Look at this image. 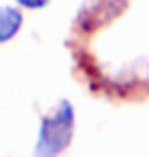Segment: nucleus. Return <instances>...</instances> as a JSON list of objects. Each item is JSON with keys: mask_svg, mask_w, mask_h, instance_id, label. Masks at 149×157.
I'll return each instance as SVG.
<instances>
[{"mask_svg": "<svg viewBox=\"0 0 149 157\" xmlns=\"http://www.w3.org/2000/svg\"><path fill=\"white\" fill-rule=\"evenodd\" d=\"M14 2L23 8H29V10H39V8H45L49 4V0H14Z\"/></svg>", "mask_w": 149, "mask_h": 157, "instance_id": "nucleus-3", "label": "nucleus"}, {"mask_svg": "<svg viewBox=\"0 0 149 157\" xmlns=\"http://www.w3.org/2000/svg\"><path fill=\"white\" fill-rule=\"evenodd\" d=\"M76 128V112L69 100H59L43 114L35 143V155L53 157L63 153L72 143Z\"/></svg>", "mask_w": 149, "mask_h": 157, "instance_id": "nucleus-1", "label": "nucleus"}, {"mask_svg": "<svg viewBox=\"0 0 149 157\" xmlns=\"http://www.w3.org/2000/svg\"><path fill=\"white\" fill-rule=\"evenodd\" d=\"M23 12L17 6H0V43L10 41L23 27Z\"/></svg>", "mask_w": 149, "mask_h": 157, "instance_id": "nucleus-2", "label": "nucleus"}]
</instances>
